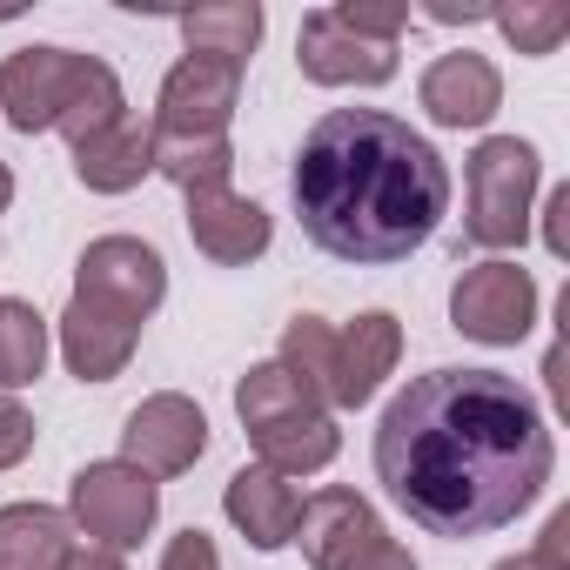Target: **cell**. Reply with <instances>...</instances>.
Instances as JSON below:
<instances>
[{"mask_svg":"<svg viewBox=\"0 0 570 570\" xmlns=\"http://www.w3.org/2000/svg\"><path fill=\"white\" fill-rule=\"evenodd\" d=\"M557 470L537 396L503 370L410 376L376 423V483L430 537H490L517 523Z\"/></svg>","mask_w":570,"mask_h":570,"instance_id":"cell-1","label":"cell"},{"mask_svg":"<svg viewBox=\"0 0 570 570\" xmlns=\"http://www.w3.org/2000/svg\"><path fill=\"white\" fill-rule=\"evenodd\" d=\"M303 235L356 268L410 262L450 215L443 155L383 108H330L289 168Z\"/></svg>","mask_w":570,"mask_h":570,"instance_id":"cell-2","label":"cell"},{"mask_svg":"<svg viewBox=\"0 0 570 570\" xmlns=\"http://www.w3.org/2000/svg\"><path fill=\"white\" fill-rule=\"evenodd\" d=\"M0 115L21 135H48L61 128L75 148L101 128H115L128 115V95H121V75L95 55H75V48H21L0 61Z\"/></svg>","mask_w":570,"mask_h":570,"instance_id":"cell-3","label":"cell"},{"mask_svg":"<svg viewBox=\"0 0 570 570\" xmlns=\"http://www.w3.org/2000/svg\"><path fill=\"white\" fill-rule=\"evenodd\" d=\"M537 181H543V161L530 141H517V135L476 141V155L463 168V235L476 248H517L530 235Z\"/></svg>","mask_w":570,"mask_h":570,"instance_id":"cell-4","label":"cell"},{"mask_svg":"<svg viewBox=\"0 0 570 570\" xmlns=\"http://www.w3.org/2000/svg\"><path fill=\"white\" fill-rule=\"evenodd\" d=\"M155 517H161V483L155 476H141L135 463H121V456H108V463H88V470H75V483H68V523L95 543V550H135L148 530H155Z\"/></svg>","mask_w":570,"mask_h":570,"instance_id":"cell-5","label":"cell"},{"mask_svg":"<svg viewBox=\"0 0 570 570\" xmlns=\"http://www.w3.org/2000/svg\"><path fill=\"white\" fill-rule=\"evenodd\" d=\"M450 323L470 343H490V350L523 343L530 323H537V282H530V268H517V262H476V268H463L456 289H450Z\"/></svg>","mask_w":570,"mask_h":570,"instance_id":"cell-6","label":"cell"},{"mask_svg":"<svg viewBox=\"0 0 570 570\" xmlns=\"http://www.w3.org/2000/svg\"><path fill=\"white\" fill-rule=\"evenodd\" d=\"M75 296L108 303V309L148 323V316L161 309V296H168V262H161L141 235H101V242H88L81 262H75Z\"/></svg>","mask_w":570,"mask_h":570,"instance_id":"cell-7","label":"cell"},{"mask_svg":"<svg viewBox=\"0 0 570 570\" xmlns=\"http://www.w3.org/2000/svg\"><path fill=\"white\" fill-rule=\"evenodd\" d=\"M235 108H242V68L181 55L155 95V135H228Z\"/></svg>","mask_w":570,"mask_h":570,"instance_id":"cell-8","label":"cell"},{"mask_svg":"<svg viewBox=\"0 0 570 570\" xmlns=\"http://www.w3.org/2000/svg\"><path fill=\"white\" fill-rule=\"evenodd\" d=\"M202 450H208V416L181 390L148 396L121 430V463H135L141 476H181L202 463Z\"/></svg>","mask_w":570,"mask_h":570,"instance_id":"cell-9","label":"cell"},{"mask_svg":"<svg viewBox=\"0 0 570 570\" xmlns=\"http://www.w3.org/2000/svg\"><path fill=\"white\" fill-rule=\"evenodd\" d=\"M296 68L316 88H383L396 75V48L350 35L336 21V8H309L303 14V35H296Z\"/></svg>","mask_w":570,"mask_h":570,"instance_id":"cell-10","label":"cell"},{"mask_svg":"<svg viewBox=\"0 0 570 570\" xmlns=\"http://www.w3.org/2000/svg\"><path fill=\"white\" fill-rule=\"evenodd\" d=\"M383 537H390V530H383V517H376L370 497H356V490H316V497L303 503L289 543H303L309 570H350V563H356L363 550H376Z\"/></svg>","mask_w":570,"mask_h":570,"instance_id":"cell-11","label":"cell"},{"mask_svg":"<svg viewBox=\"0 0 570 570\" xmlns=\"http://www.w3.org/2000/svg\"><path fill=\"white\" fill-rule=\"evenodd\" d=\"M416 101L436 128H483L497 108H503V75L490 55H470V48H450L423 68L416 81Z\"/></svg>","mask_w":570,"mask_h":570,"instance_id":"cell-12","label":"cell"},{"mask_svg":"<svg viewBox=\"0 0 570 570\" xmlns=\"http://www.w3.org/2000/svg\"><path fill=\"white\" fill-rule=\"evenodd\" d=\"M268 235H275V222H268L262 202H248V195H235V188L188 195V242H195L208 262L248 268L255 255H268Z\"/></svg>","mask_w":570,"mask_h":570,"instance_id":"cell-13","label":"cell"},{"mask_svg":"<svg viewBox=\"0 0 570 570\" xmlns=\"http://www.w3.org/2000/svg\"><path fill=\"white\" fill-rule=\"evenodd\" d=\"M135 343H141L135 316H121L108 303H88V296H68V309H61V356H68V370L81 383H115L128 370Z\"/></svg>","mask_w":570,"mask_h":570,"instance_id":"cell-14","label":"cell"},{"mask_svg":"<svg viewBox=\"0 0 570 570\" xmlns=\"http://www.w3.org/2000/svg\"><path fill=\"white\" fill-rule=\"evenodd\" d=\"M403 363V323L390 309H363L350 330H336V403L330 410H363L383 376H396Z\"/></svg>","mask_w":570,"mask_h":570,"instance_id":"cell-15","label":"cell"},{"mask_svg":"<svg viewBox=\"0 0 570 570\" xmlns=\"http://www.w3.org/2000/svg\"><path fill=\"white\" fill-rule=\"evenodd\" d=\"M222 510H228V523L242 530L248 550H282V543L296 537L303 490H296L289 476L262 470V463H242V470L228 476V490H222Z\"/></svg>","mask_w":570,"mask_h":570,"instance_id":"cell-16","label":"cell"},{"mask_svg":"<svg viewBox=\"0 0 570 570\" xmlns=\"http://www.w3.org/2000/svg\"><path fill=\"white\" fill-rule=\"evenodd\" d=\"M75 175H81L88 195H128V188H141L155 175V121L121 115L115 128L88 135L75 148Z\"/></svg>","mask_w":570,"mask_h":570,"instance_id":"cell-17","label":"cell"},{"mask_svg":"<svg viewBox=\"0 0 570 570\" xmlns=\"http://www.w3.org/2000/svg\"><path fill=\"white\" fill-rule=\"evenodd\" d=\"M75 550V523L55 503H8L0 510V570H61Z\"/></svg>","mask_w":570,"mask_h":570,"instance_id":"cell-18","label":"cell"},{"mask_svg":"<svg viewBox=\"0 0 570 570\" xmlns=\"http://www.w3.org/2000/svg\"><path fill=\"white\" fill-rule=\"evenodd\" d=\"M248 443H255L262 470H275V476H316V470H330V463H336L343 430H336V416H330V410H316V416H296V423L255 430Z\"/></svg>","mask_w":570,"mask_h":570,"instance_id":"cell-19","label":"cell"},{"mask_svg":"<svg viewBox=\"0 0 570 570\" xmlns=\"http://www.w3.org/2000/svg\"><path fill=\"white\" fill-rule=\"evenodd\" d=\"M262 28H268V14L255 8V0H215V8L181 14V41H188V55L235 61V68H248V55H255Z\"/></svg>","mask_w":570,"mask_h":570,"instance_id":"cell-20","label":"cell"},{"mask_svg":"<svg viewBox=\"0 0 570 570\" xmlns=\"http://www.w3.org/2000/svg\"><path fill=\"white\" fill-rule=\"evenodd\" d=\"M323 403L282 370V363H255L242 383H235V416H242V430L255 436V430H275V423H296V416H316Z\"/></svg>","mask_w":570,"mask_h":570,"instance_id":"cell-21","label":"cell"},{"mask_svg":"<svg viewBox=\"0 0 570 570\" xmlns=\"http://www.w3.org/2000/svg\"><path fill=\"white\" fill-rule=\"evenodd\" d=\"M155 175H168L181 195H208V188H228L235 148L228 135H155Z\"/></svg>","mask_w":570,"mask_h":570,"instance_id":"cell-22","label":"cell"},{"mask_svg":"<svg viewBox=\"0 0 570 570\" xmlns=\"http://www.w3.org/2000/svg\"><path fill=\"white\" fill-rule=\"evenodd\" d=\"M48 370V316L21 296H0V390H28Z\"/></svg>","mask_w":570,"mask_h":570,"instance_id":"cell-23","label":"cell"},{"mask_svg":"<svg viewBox=\"0 0 570 570\" xmlns=\"http://www.w3.org/2000/svg\"><path fill=\"white\" fill-rule=\"evenodd\" d=\"M282 370H289L323 410L336 403V330L323 323V316H296L289 330H282V356H275Z\"/></svg>","mask_w":570,"mask_h":570,"instance_id":"cell-24","label":"cell"},{"mask_svg":"<svg viewBox=\"0 0 570 570\" xmlns=\"http://www.w3.org/2000/svg\"><path fill=\"white\" fill-rule=\"evenodd\" d=\"M490 21L517 41V55H550L563 41V28H570L563 8H490Z\"/></svg>","mask_w":570,"mask_h":570,"instance_id":"cell-25","label":"cell"},{"mask_svg":"<svg viewBox=\"0 0 570 570\" xmlns=\"http://www.w3.org/2000/svg\"><path fill=\"white\" fill-rule=\"evenodd\" d=\"M336 21H343L350 35H363V41H383V48H396V35L410 28V8H370V0H343V8H336Z\"/></svg>","mask_w":570,"mask_h":570,"instance_id":"cell-26","label":"cell"},{"mask_svg":"<svg viewBox=\"0 0 570 570\" xmlns=\"http://www.w3.org/2000/svg\"><path fill=\"white\" fill-rule=\"evenodd\" d=\"M563 550H570V510H557V517L543 523L537 550H523V557H503V563H490V570H563Z\"/></svg>","mask_w":570,"mask_h":570,"instance_id":"cell-27","label":"cell"},{"mask_svg":"<svg viewBox=\"0 0 570 570\" xmlns=\"http://www.w3.org/2000/svg\"><path fill=\"white\" fill-rule=\"evenodd\" d=\"M161 570H222V550H215L208 530H181V537H168Z\"/></svg>","mask_w":570,"mask_h":570,"instance_id":"cell-28","label":"cell"},{"mask_svg":"<svg viewBox=\"0 0 570 570\" xmlns=\"http://www.w3.org/2000/svg\"><path fill=\"white\" fill-rule=\"evenodd\" d=\"M28 450H35V416L14 396H0V470H14Z\"/></svg>","mask_w":570,"mask_h":570,"instance_id":"cell-29","label":"cell"},{"mask_svg":"<svg viewBox=\"0 0 570 570\" xmlns=\"http://www.w3.org/2000/svg\"><path fill=\"white\" fill-rule=\"evenodd\" d=\"M543 242L550 255H570V181L550 188V208H543Z\"/></svg>","mask_w":570,"mask_h":570,"instance_id":"cell-30","label":"cell"},{"mask_svg":"<svg viewBox=\"0 0 570 570\" xmlns=\"http://www.w3.org/2000/svg\"><path fill=\"white\" fill-rule=\"evenodd\" d=\"M350 570H416V557H410V550H403L396 537H383V543H376V550H363V557H356Z\"/></svg>","mask_w":570,"mask_h":570,"instance_id":"cell-31","label":"cell"},{"mask_svg":"<svg viewBox=\"0 0 570 570\" xmlns=\"http://www.w3.org/2000/svg\"><path fill=\"white\" fill-rule=\"evenodd\" d=\"M61 570H128V563H121L115 550H95V543H88V550H68V563H61Z\"/></svg>","mask_w":570,"mask_h":570,"instance_id":"cell-32","label":"cell"},{"mask_svg":"<svg viewBox=\"0 0 570 570\" xmlns=\"http://www.w3.org/2000/svg\"><path fill=\"white\" fill-rule=\"evenodd\" d=\"M8 208H14V168L0 161V215H8Z\"/></svg>","mask_w":570,"mask_h":570,"instance_id":"cell-33","label":"cell"}]
</instances>
